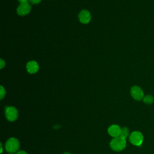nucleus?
Returning a JSON list of instances; mask_svg holds the SVG:
<instances>
[{
  "label": "nucleus",
  "instance_id": "obj_1",
  "mask_svg": "<svg viewBox=\"0 0 154 154\" xmlns=\"http://www.w3.org/2000/svg\"><path fill=\"white\" fill-rule=\"evenodd\" d=\"M109 146L112 150L116 152H120L126 147V140L120 136L114 137L111 140Z\"/></svg>",
  "mask_w": 154,
  "mask_h": 154
},
{
  "label": "nucleus",
  "instance_id": "obj_2",
  "mask_svg": "<svg viewBox=\"0 0 154 154\" xmlns=\"http://www.w3.org/2000/svg\"><path fill=\"white\" fill-rule=\"evenodd\" d=\"M5 147L8 152L13 153L18 151L20 147V143L17 138L11 137L7 140Z\"/></svg>",
  "mask_w": 154,
  "mask_h": 154
},
{
  "label": "nucleus",
  "instance_id": "obj_3",
  "mask_svg": "<svg viewBox=\"0 0 154 154\" xmlns=\"http://www.w3.org/2000/svg\"><path fill=\"white\" fill-rule=\"evenodd\" d=\"M129 140L133 145L140 146L143 142V135L139 131H134L129 135Z\"/></svg>",
  "mask_w": 154,
  "mask_h": 154
},
{
  "label": "nucleus",
  "instance_id": "obj_4",
  "mask_svg": "<svg viewBox=\"0 0 154 154\" xmlns=\"http://www.w3.org/2000/svg\"><path fill=\"white\" fill-rule=\"evenodd\" d=\"M5 115L8 121L13 122L18 117V111L14 106H6L5 109Z\"/></svg>",
  "mask_w": 154,
  "mask_h": 154
},
{
  "label": "nucleus",
  "instance_id": "obj_5",
  "mask_svg": "<svg viewBox=\"0 0 154 154\" xmlns=\"http://www.w3.org/2000/svg\"><path fill=\"white\" fill-rule=\"evenodd\" d=\"M131 95L136 100H141L144 97V92L143 90L137 85H134L131 88Z\"/></svg>",
  "mask_w": 154,
  "mask_h": 154
},
{
  "label": "nucleus",
  "instance_id": "obj_6",
  "mask_svg": "<svg viewBox=\"0 0 154 154\" xmlns=\"http://www.w3.org/2000/svg\"><path fill=\"white\" fill-rule=\"evenodd\" d=\"M31 9V7L28 2L20 3L17 8V13L19 16H25L28 14Z\"/></svg>",
  "mask_w": 154,
  "mask_h": 154
},
{
  "label": "nucleus",
  "instance_id": "obj_7",
  "mask_svg": "<svg viewBox=\"0 0 154 154\" xmlns=\"http://www.w3.org/2000/svg\"><path fill=\"white\" fill-rule=\"evenodd\" d=\"M79 19L80 22L82 23L87 24L89 23L91 20V14L90 13L86 10H82L79 14Z\"/></svg>",
  "mask_w": 154,
  "mask_h": 154
},
{
  "label": "nucleus",
  "instance_id": "obj_8",
  "mask_svg": "<svg viewBox=\"0 0 154 154\" xmlns=\"http://www.w3.org/2000/svg\"><path fill=\"white\" fill-rule=\"evenodd\" d=\"M120 127L117 125H112L108 129V133L113 138L120 136L121 132Z\"/></svg>",
  "mask_w": 154,
  "mask_h": 154
},
{
  "label": "nucleus",
  "instance_id": "obj_9",
  "mask_svg": "<svg viewBox=\"0 0 154 154\" xmlns=\"http://www.w3.org/2000/svg\"><path fill=\"white\" fill-rule=\"evenodd\" d=\"M26 70L31 74L36 73L39 69L38 64L35 61H30L26 64Z\"/></svg>",
  "mask_w": 154,
  "mask_h": 154
},
{
  "label": "nucleus",
  "instance_id": "obj_10",
  "mask_svg": "<svg viewBox=\"0 0 154 154\" xmlns=\"http://www.w3.org/2000/svg\"><path fill=\"white\" fill-rule=\"evenodd\" d=\"M129 135V129L126 127H123L121 129V132L120 136L125 139H126Z\"/></svg>",
  "mask_w": 154,
  "mask_h": 154
},
{
  "label": "nucleus",
  "instance_id": "obj_11",
  "mask_svg": "<svg viewBox=\"0 0 154 154\" xmlns=\"http://www.w3.org/2000/svg\"><path fill=\"white\" fill-rule=\"evenodd\" d=\"M143 100L146 104H148V105L152 104L154 102V97L152 95L148 94L144 96Z\"/></svg>",
  "mask_w": 154,
  "mask_h": 154
},
{
  "label": "nucleus",
  "instance_id": "obj_12",
  "mask_svg": "<svg viewBox=\"0 0 154 154\" xmlns=\"http://www.w3.org/2000/svg\"><path fill=\"white\" fill-rule=\"evenodd\" d=\"M0 87H1V89H0L1 99H2L4 97L5 95V89L4 88V87H3L2 85H1Z\"/></svg>",
  "mask_w": 154,
  "mask_h": 154
},
{
  "label": "nucleus",
  "instance_id": "obj_13",
  "mask_svg": "<svg viewBox=\"0 0 154 154\" xmlns=\"http://www.w3.org/2000/svg\"><path fill=\"white\" fill-rule=\"evenodd\" d=\"M29 1L31 3L34 4H38L39 2H40L42 0H29Z\"/></svg>",
  "mask_w": 154,
  "mask_h": 154
},
{
  "label": "nucleus",
  "instance_id": "obj_14",
  "mask_svg": "<svg viewBox=\"0 0 154 154\" xmlns=\"http://www.w3.org/2000/svg\"><path fill=\"white\" fill-rule=\"evenodd\" d=\"M4 66H5V61L2 59H1V65H0L1 69H2Z\"/></svg>",
  "mask_w": 154,
  "mask_h": 154
},
{
  "label": "nucleus",
  "instance_id": "obj_15",
  "mask_svg": "<svg viewBox=\"0 0 154 154\" xmlns=\"http://www.w3.org/2000/svg\"><path fill=\"white\" fill-rule=\"evenodd\" d=\"M16 154H28L24 150H19V151H17Z\"/></svg>",
  "mask_w": 154,
  "mask_h": 154
},
{
  "label": "nucleus",
  "instance_id": "obj_16",
  "mask_svg": "<svg viewBox=\"0 0 154 154\" xmlns=\"http://www.w3.org/2000/svg\"><path fill=\"white\" fill-rule=\"evenodd\" d=\"M20 3H23V2H28V0H18Z\"/></svg>",
  "mask_w": 154,
  "mask_h": 154
},
{
  "label": "nucleus",
  "instance_id": "obj_17",
  "mask_svg": "<svg viewBox=\"0 0 154 154\" xmlns=\"http://www.w3.org/2000/svg\"><path fill=\"white\" fill-rule=\"evenodd\" d=\"M0 146H1V153H2V151H3V148H2V144L1 143L0 144Z\"/></svg>",
  "mask_w": 154,
  "mask_h": 154
},
{
  "label": "nucleus",
  "instance_id": "obj_18",
  "mask_svg": "<svg viewBox=\"0 0 154 154\" xmlns=\"http://www.w3.org/2000/svg\"><path fill=\"white\" fill-rule=\"evenodd\" d=\"M63 154H71V153H69V152H65V153H64Z\"/></svg>",
  "mask_w": 154,
  "mask_h": 154
},
{
  "label": "nucleus",
  "instance_id": "obj_19",
  "mask_svg": "<svg viewBox=\"0 0 154 154\" xmlns=\"http://www.w3.org/2000/svg\"><path fill=\"white\" fill-rule=\"evenodd\" d=\"M8 154H13V153H8Z\"/></svg>",
  "mask_w": 154,
  "mask_h": 154
}]
</instances>
